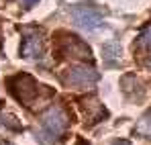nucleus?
<instances>
[{
	"label": "nucleus",
	"instance_id": "nucleus-1",
	"mask_svg": "<svg viewBox=\"0 0 151 145\" xmlns=\"http://www.w3.org/2000/svg\"><path fill=\"white\" fill-rule=\"evenodd\" d=\"M70 125V117L61 106H51L49 110H45L41 115V123L37 129V139L45 145L55 143L68 129Z\"/></svg>",
	"mask_w": 151,
	"mask_h": 145
},
{
	"label": "nucleus",
	"instance_id": "nucleus-2",
	"mask_svg": "<svg viewBox=\"0 0 151 145\" xmlns=\"http://www.w3.org/2000/svg\"><path fill=\"white\" fill-rule=\"evenodd\" d=\"M8 86H10V92L14 94V98H17L19 102L27 104V106H33L35 100L41 94V86H39L31 76H27V74L14 76V78L8 82Z\"/></svg>",
	"mask_w": 151,
	"mask_h": 145
},
{
	"label": "nucleus",
	"instance_id": "nucleus-3",
	"mask_svg": "<svg viewBox=\"0 0 151 145\" xmlns=\"http://www.w3.org/2000/svg\"><path fill=\"white\" fill-rule=\"evenodd\" d=\"M55 45H57V49H59V53L65 55V57L92 59V51H90V47H88L82 39L74 37V35H68V33L59 35V37L55 39Z\"/></svg>",
	"mask_w": 151,
	"mask_h": 145
},
{
	"label": "nucleus",
	"instance_id": "nucleus-4",
	"mask_svg": "<svg viewBox=\"0 0 151 145\" xmlns=\"http://www.w3.org/2000/svg\"><path fill=\"white\" fill-rule=\"evenodd\" d=\"M98 72L94 68H86V66H78V68H70L65 74H61V82L70 88H88L94 86L98 82Z\"/></svg>",
	"mask_w": 151,
	"mask_h": 145
},
{
	"label": "nucleus",
	"instance_id": "nucleus-5",
	"mask_svg": "<svg viewBox=\"0 0 151 145\" xmlns=\"http://www.w3.org/2000/svg\"><path fill=\"white\" fill-rule=\"evenodd\" d=\"M72 19L84 31H94V29H98L104 23L102 21V12L96 6H90V4H76L72 8Z\"/></svg>",
	"mask_w": 151,
	"mask_h": 145
},
{
	"label": "nucleus",
	"instance_id": "nucleus-6",
	"mask_svg": "<svg viewBox=\"0 0 151 145\" xmlns=\"http://www.w3.org/2000/svg\"><path fill=\"white\" fill-rule=\"evenodd\" d=\"M21 55L25 59H39L43 57V37L39 33H31L27 35L21 47Z\"/></svg>",
	"mask_w": 151,
	"mask_h": 145
},
{
	"label": "nucleus",
	"instance_id": "nucleus-7",
	"mask_svg": "<svg viewBox=\"0 0 151 145\" xmlns=\"http://www.w3.org/2000/svg\"><path fill=\"white\" fill-rule=\"evenodd\" d=\"M104 61H106L108 68L119 66V61H121V45H119L116 41L104 45Z\"/></svg>",
	"mask_w": 151,
	"mask_h": 145
},
{
	"label": "nucleus",
	"instance_id": "nucleus-8",
	"mask_svg": "<svg viewBox=\"0 0 151 145\" xmlns=\"http://www.w3.org/2000/svg\"><path fill=\"white\" fill-rule=\"evenodd\" d=\"M137 131H139L141 135H145V137H151V110L143 115V119L137 125Z\"/></svg>",
	"mask_w": 151,
	"mask_h": 145
},
{
	"label": "nucleus",
	"instance_id": "nucleus-9",
	"mask_svg": "<svg viewBox=\"0 0 151 145\" xmlns=\"http://www.w3.org/2000/svg\"><path fill=\"white\" fill-rule=\"evenodd\" d=\"M0 125L8 127L10 131H21V125H19V121L12 115H0Z\"/></svg>",
	"mask_w": 151,
	"mask_h": 145
},
{
	"label": "nucleus",
	"instance_id": "nucleus-10",
	"mask_svg": "<svg viewBox=\"0 0 151 145\" xmlns=\"http://www.w3.org/2000/svg\"><path fill=\"white\" fill-rule=\"evenodd\" d=\"M139 45L141 47H151V25L139 35Z\"/></svg>",
	"mask_w": 151,
	"mask_h": 145
},
{
	"label": "nucleus",
	"instance_id": "nucleus-11",
	"mask_svg": "<svg viewBox=\"0 0 151 145\" xmlns=\"http://www.w3.org/2000/svg\"><path fill=\"white\" fill-rule=\"evenodd\" d=\"M21 2H23V6H27V8H29V6H33V4H37L39 0H21Z\"/></svg>",
	"mask_w": 151,
	"mask_h": 145
},
{
	"label": "nucleus",
	"instance_id": "nucleus-12",
	"mask_svg": "<svg viewBox=\"0 0 151 145\" xmlns=\"http://www.w3.org/2000/svg\"><path fill=\"white\" fill-rule=\"evenodd\" d=\"M110 145H131L129 141H114V143H110Z\"/></svg>",
	"mask_w": 151,
	"mask_h": 145
},
{
	"label": "nucleus",
	"instance_id": "nucleus-13",
	"mask_svg": "<svg viewBox=\"0 0 151 145\" xmlns=\"http://www.w3.org/2000/svg\"><path fill=\"white\" fill-rule=\"evenodd\" d=\"M149 66H151V61H149Z\"/></svg>",
	"mask_w": 151,
	"mask_h": 145
}]
</instances>
